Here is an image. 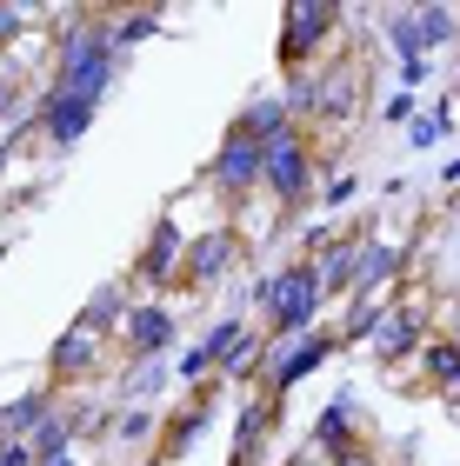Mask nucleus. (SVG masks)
Masks as SVG:
<instances>
[{"instance_id":"nucleus-11","label":"nucleus","mask_w":460,"mask_h":466,"mask_svg":"<svg viewBox=\"0 0 460 466\" xmlns=\"http://www.w3.org/2000/svg\"><path fill=\"white\" fill-rule=\"evenodd\" d=\"M180 340V320L167 313V300H134L128 327H120V347L128 360H167V347Z\"/></svg>"},{"instance_id":"nucleus-45","label":"nucleus","mask_w":460,"mask_h":466,"mask_svg":"<svg viewBox=\"0 0 460 466\" xmlns=\"http://www.w3.org/2000/svg\"><path fill=\"white\" fill-rule=\"evenodd\" d=\"M0 447H7V433H0Z\"/></svg>"},{"instance_id":"nucleus-1","label":"nucleus","mask_w":460,"mask_h":466,"mask_svg":"<svg viewBox=\"0 0 460 466\" xmlns=\"http://www.w3.org/2000/svg\"><path fill=\"white\" fill-rule=\"evenodd\" d=\"M54 27V67H47V87L60 94H80V100H107L114 74H120V47H114V20L107 14H87V7H60L47 14Z\"/></svg>"},{"instance_id":"nucleus-6","label":"nucleus","mask_w":460,"mask_h":466,"mask_svg":"<svg viewBox=\"0 0 460 466\" xmlns=\"http://www.w3.org/2000/svg\"><path fill=\"white\" fill-rule=\"evenodd\" d=\"M333 353H341V333H333V327H321V333H301V340H274V353H267V373H261V393L287 400V393L301 387V380H313V373H321Z\"/></svg>"},{"instance_id":"nucleus-29","label":"nucleus","mask_w":460,"mask_h":466,"mask_svg":"<svg viewBox=\"0 0 460 466\" xmlns=\"http://www.w3.org/2000/svg\"><path fill=\"white\" fill-rule=\"evenodd\" d=\"M267 353H274V340H267V333H247V340L234 347V360L220 367V380H261V373H267V367H261Z\"/></svg>"},{"instance_id":"nucleus-30","label":"nucleus","mask_w":460,"mask_h":466,"mask_svg":"<svg viewBox=\"0 0 460 466\" xmlns=\"http://www.w3.org/2000/svg\"><path fill=\"white\" fill-rule=\"evenodd\" d=\"M447 127H454V107H447V100H434V107H427L421 120H414V127H407V140H414V147H421V154H434V147H441V140H447Z\"/></svg>"},{"instance_id":"nucleus-19","label":"nucleus","mask_w":460,"mask_h":466,"mask_svg":"<svg viewBox=\"0 0 460 466\" xmlns=\"http://www.w3.org/2000/svg\"><path fill=\"white\" fill-rule=\"evenodd\" d=\"M353 100H361V67L321 60V100H313V120H347Z\"/></svg>"},{"instance_id":"nucleus-23","label":"nucleus","mask_w":460,"mask_h":466,"mask_svg":"<svg viewBox=\"0 0 460 466\" xmlns=\"http://www.w3.org/2000/svg\"><path fill=\"white\" fill-rule=\"evenodd\" d=\"M414 27H421L427 60L447 54V47H460V7H447V0H421V7H414Z\"/></svg>"},{"instance_id":"nucleus-10","label":"nucleus","mask_w":460,"mask_h":466,"mask_svg":"<svg viewBox=\"0 0 460 466\" xmlns=\"http://www.w3.org/2000/svg\"><path fill=\"white\" fill-rule=\"evenodd\" d=\"M94 100H80V94H60V87H47L40 80V94H34V134L47 140V147H74L80 134L94 127Z\"/></svg>"},{"instance_id":"nucleus-42","label":"nucleus","mask_w":460,"mask_h":466,"mask_svg":"<svg viewBox=\"0 0 460 466\" xmlns=\"http://www.w3.org/2000/svg\"><path fill=\"white\" fill-rule=\"evenodd\" d=\"M7 160H14V147H7V140H0V180H7Z\"/></svg>"},{"instance_id":"nucleus-46","label":"nucleus","mask_w":460,"mask_h":466,"mask_svg":"<svg viewBox=\"0 0 460 466\" xmlns=\"http://www.w3.org/2000/svg\"><path fill=\"white\" fill-rule=\"evenodd\" d=\"M454 100H460V94H454ZM454 114H460V107H454Z\"/></svg>"},{"instance_id":"nucleus-38","label":"nucleus","mask_w":460,"mask_h":466,"mask_svg":"<svg viewBox=\"0 0 460 466\" xmlns=\"http://www.w3.org/2000/svg\"><path fill=\"white\" fill-rule=\"evenodd\" d=\"M441 313H447V340H460V300H447Z\"/></svg>"},{"instance_id":"nucleus-37","label":"nucleus","mask_w":460,"mask_h":466,"mask_svg":"<svg viewBox=\"0 0 460 466\" xmlns=\"http://www.w3.org/2000/svg\"><path fill=\"white\" fill-rule=\"evenodd\" d=\"M333 466H387V460H381V453H373V447H353L347 460H333Z\"/></svg>"},{"instance_id":"nucleus-25","label":"nucleus","mask_w":460,"mask_h":466,"mask_svg":"<svg viewBox=\"0 0 460 466\" xmlns=\"http://www.w3.org/2000/svg\"><path fill=\"white\" fill-rule=\"evenodd\" d=\"M74 440H80V427H74V407L60 400V407H54L47 420H40V433L27 440V447H34V460H60V453H74Z\"/></svg>"},{"instance_id":"nucleus-33","label":"nucleus","mask_w":460,"mask_h":466,"mask_svg":"<svg viewBox=\"0 0 460 466\" xmlns=\"http://www.w3.org/2000/svg\"><path fill=\"white\" fill-rule=\"evenodd\" d=\"M381 120H387V127H414V120H421V94H401V87H394V94L381 100Z\"/></svg>"},{"instance_id":"nucleus-21","label":"nucleus","mask_w":460,"mask_h":466,"mask_svg":"<svg viewBox=\"0 0 460 466\" xmlns=\"http://www.w3.org/2000/svg\"><path fill=\"white\" fill-rule=\"evenodd\" d=\"M214 427V407H207V400H194V407H180L174 420H167V433H160V460L174 466V460H187L200 447V433Z\"/></svg>"},{"instance_id":"nucleus-27","label":"nucleus","mask_w":460,"mask_h":466,"mask_svg":"<svg viewBox=\"0 0 460 466\" xmlns=\"http://www.w3.org/2000/svg\"><path fill=\"white\" fill-rule=\"evenodd\" d=\"M160 407H114V447H154Z\"/></svg>"},{"instance_id":"nucleus-12","label":"nucleus","mask_w":460,"mask_h":466,"mask_svg":"<svg viewBox=\"0 0 460 466\" xmlns=\"http://www.w3.org/2000/svg\"><path fill=\"white\" fill-rule=\"evenodd\" d=\"M240 233L234 227H214V233H200V240H187V273H180V280L187 287H220L227 280V273H234V260H240Z\"/></svg>"},{"instance_id":"nucleus-4","label":"nucleus","mask_w":460,"mask_h":466,"mask_svg":"<svg viewBox=\"0 0 460 466\" xmlns=\"http://www.w3.org/2000/svg\"><path fill=\"white\" fill-rule=\"evenodd\" d=\"M207 187H214L220 200H247L254 187L267 180V140H254L247 127L234 120L220 134V147H214V160H207V174H200Z\"/></svg>"},{"instance_id":"nucleus-39","label":"nucleus","mask_w":460,"mask_h":466,"mask_svg":"<svg viewBox=\"0 0 460 466\" xmlns=\"http://www.w3.org/2000/svg\"><path fill=\"white\" fill-rule=\"evenodd\" d=\"M287 466H333V460H327V453H313V447H307V453H294V460H287Z\"/></svg>"},{"instance_id":"nucleus-40","label":"nucleus","mask_w":460,"mask_h":466,"mask_svg":"<svg viewBox=\"0 0 460 466\" xmlns=\"http://www.w3.org/2000/svg\"><path fill=\"white\" fill-rule=\"evenodd\" d=\"M441 180H447V187H460V154H454V160L441 167Z\"/></svg>"},{"instance_id":"nucleus-32","label":"nucleus","mask_w":460,"mask_h":466,"mask_svg":"<svg viewBox=\"0 0 460 466\" xmlns=\"http://www.w3.org/2000/svg\"><path fill=\"white\" fill-rule=\"evenodd\" d=\"M54 7H0V47H20V27H34V20H47Z\"/></svg>"},{"instance_id":"nucleus-18","label":"nucleus","mask_w":460,"mask_h":466,"mask_svg":"<svg viewBox=\"0 0 460 466\" xmlns=\"http://www.w3.org/2000/svg\"><path fill=\"white\" fill-rule=\"evenodd\" d=\"M128 313H134V300H128V280H100V287L87 293V307L74 313V320L87 327V333H100V340H120Z\"/></svg>"},{"instance_id":"nucleus-2","label":"nucleus","mask_w":460,"mask_h":466,"mask_svg":"<svg viewBox=\"0 0 460 466\" xmlns=\"http://www.w3.org/2000/svg\"><path fill=\"white\" fill-rule=\"evenodd\" d=\"M247 307L267 313V340H301V333H321L327 320V293H321V273H313V260H281L267 267L254 293H247Z\"/></svg>"},{"instance_id":"nucleus-8","label":"nucleus","mask_w":460,"mask_h":466,"mask_svg":"<svg viewBox=\"0 0 460 466\" xmlns=\"http://www.w3.org/2000/svg\"><path fill=\"white\" fill-rule=\"evenodd\" d=\"M100 367H107V340L74 320V327L54 340V353H47V373H54L47 387H54V393H60V387H94Z\"/></svg>"},{"instance_id":"nucleus-9","label":"nucleus","mask_w":460,"mask_h":466,"mask_svg":"<svg viewBox=\"0 0 460 466\" xmlns=\"http://www.w3.org/2000/svg\"><path fill=\"white\" fill-rule=\"evenodd\" d=\"M180 273H187V233H180L174 214H160L148 227V240H140V253H134V280L140 287H174Z\"/></svg>"},{"instance_id":"nucleus-5","label":"nucleus","mask_w":460,"mask_h":466,"mask_svg":"<svg viewBox=\"0 0 460 466\" xmlns=\"http://www.w3.org/2000/svg\"><path fill=\"white\" fill-rule=\"evenodd\" d=\"M321 154H313V140H307V127H294V134H281V140H267V194H274L287 214L313 194V174H321Z\"/></svg>"},{"instance_id":"nucleus-24","label":"nucleus","mask_w":460,"mask_h":466,"mask_svg":"<svg viewBox=\"0 0 460 466\" xmlns=\"http://www.w3.org/2000/svg\"><path fill=\"white\" fill-rule=\"evenodd\" d=\"M240 127L254 140H281V134H294V107H287V94H261V100H247V114H240Z\"/></svg>"},{"instance_id":"nucleus-44","label":"nucleus","mask_w":460,"mask_h":466,"mask_svg":"<svg viewBox=\"0 0 460 466\" xmlns=\"http://www.w3.org/2000/svg\"><path fill=\"white\" fill-rule=\"evenodd\" d=\"M0 260H7V240H0Z\"/></svg>"},{"instance_id":"nucleus-31","label":"nucleus","mask_w":460,"mask_h":466,"mask_svg":"<svg viewBox=\"0 0 460 466\" xmlns=\"http://www.w3.org/2000/svg\"><path fill=\"white\" fill-rule=\"evenodd\" d=\"M160 34V14H114V47L128 54V47H140V40H154Z\"/></svg>"},{"instance_id":"nucleus-14","label":"nucleus","mask_w":460,"mask_h":466,"mask_svg":"<svg viewBox=\"0 0 460 466\" xmlns=\"http://www.w3.org/2000/svg\"><path fill=\"white\" fill-rule=\"evenodd\" d=\"M407 280V247H394V240H373L367 233V247H361V280H353V300H387L394 287Z\"/></svg>"},{"instance_id":"nucleus-43","label":"nucleus","mask_w":460,"mask_h":466,"mask_svg":"<svg viewBox=\"0 0 460 466\" xmlns=\"http://www.w3.org/2000/svg\"><path fill=\"white\" fill-rule=\"evenodd\" d=\"M140 466H167V460H160V453H148V460H140Z\"/></svg>"},{"instance_id":"nucleus-16","label":"nucleus","mask_w":460,"mask_h":466,"mask_svg":"<svg viewBox=\"0 0 460 466\" xmlns=\"http://www.w3.org/2000/svg\"><path fill=\"white\" fill-rule=\"evenodd\" d=\"M414 367L427 373V387L441 393V407L460 420V340H447V333H427V347L414 353Z\"/></svg>"},{"instance_id":"nucleus-28","label":"nucleus","mask_w":460,"mask_h":466,"mask_svg":"<svg viewBox=\"0 0 460 466\" xmlns=\"http://www.w3.org/2000/svg\"><path fill=\"white\" fill-rule=\"evenodd\" d=\"M247 333H254V327H247V313H220V320L200 333V347H207V360H214V373L227 367V360H234V347L247 340Z\"/></svg>"},{"instance_id":"nucleus-41","label":"nucleus","mask_w":460,"mask_h":466,"mask_svg":"<svg viewBox=\"0 0 460 466\" xmlns=\"http://www.w3.org/2000/svg\"><path fill=\"white\" fill-rule=\"evenodd\" d=\"M40 466H87V460H80V453H60V460H40Z\"/></svg>"},{"instance_id":"nucleus-17","label":"nucleus","mask_w":460,"mask_h":466,"mask_svg":"<svg viewBox=\"0 0 460 466\" xmlns=\"http://www.w3.org/2000/svg\"><path fill=\"white\" fill-rule=\"evenodd\" d=\"M361 247H367V233H341V240H333L321 260H313L327 300H353V280H361Z\"/></svg>"},{"instance_id":"nucleus-20","label":"nucleus","mask_w":460,"mask_h":466,"mask_svg":"<svg viewBox=\"0 0 460 466\" xmlns=\"http://www.w3.org/2000/svg\"><path fill=\"white\" fill-rule=\"evenodd\" d=\"M54 407H60V393H54V387H27L20 400H7V407H0V433H7V440H34V433H40V420H47Z\"/></svg>"},{"instance_id":"nucleus-7","label":"nucleus","mask_w":460,"mask_h":466,"mask_svg":"<svg viewBox=\"0 0 460 466\" xmlns=\"http://www.w3.org/2000/svg\"><path fill=\"white\" fill-rule=\"evenodd\" d=\"M427 320L434 313L421 307V300H387L381 307V327H373V340H367V353L381 360V367H401V360H414L427 347Z\"/></svg>"},{"instance_id":"nucleus-15","label":"nucleus","mask_w":460,"mask_h":466,"mask_svg":"<svg viewBox=\"0 0 460 466\" xmlns=\"http://www.w3.org/2000/svg\"><path fill=\"white\" fill-rule=\"evenodd\" d=\"M274 420H281V400L254 387L247 407H240V420H234V453H227V466H254L261 447H267V433H274Z\"/></svg>"},{"instance_id":"nucleus-35","label":"nucleus","mask_w":460,"mask_h":466,"mask_svg":"<svg viewBox=\"0 0 460 466\" xmlns=\"http://www.w3.org/2000/svg\"><path fill=\"white\" fill-rule=\"evenodd\" d=\"M394 74H401V94H421L427 80H434V60H401Z\"/></svg>"},{"instance_id":"nucleus-34","label":"nucleus","mask_w":460,"mask_h":466,"mask_svg":"<svg viewBox=\"0 0 460 466\" xmlns=\"http://www.w3.org/2000/svg\"><path fill=\"white\" fill-rule=\"evenodd\" d=\"M207 373H214V360H207V347H200V340H194V347H187V353L174 360V380H187V387H200Z\"/></svg>"},{"instance_id":"nucleus-26","label":"nucleus","mask_w":460,"mask_h":466,"mask_svg":"<svg viewBox=\"0 0 460 466\" xmlns=\"http://www.w3.org/2000/svg\"><path fill=\"white\" fill-rule=\"evenodd\" d=\"M381 34H387L394 67H401V60H427V47H421V27H414V7H387V14H381Z\"/></svg>"},{"instance_id":"nucleus-3","label":"nucleus","mask_w":460,"mask_h":466,"mask_svg":"<svg viewBox=\"0 0 460 466\" xmlns=\"http://www.w3.org/2000/svg\"><path fill=\"white\" fill-rule=\"evenodd\" d=\"M347 20V7H327V0H294V7L281 14V67L287 74H307L327 60V40L333 27Z\"/></svg>"},{"instance_id":"nucleus-22","label":"nucleus","mask_w":460,"mask_h":466,"mask_svg":"<svg viewBox=\"0 0 460 466\" xmlns=\"http://www.w3.org/2000/svg\"><path fill=\"white\" fill-rule=\"evenodd\" d=\"M167 380H174V367L167 360H128V373H120V407H154V400L167 393Z\"/></svg>"},{"instance_id":"nucleus-36","label":"nucleus","mask_w":460,"mask_h":466,"mask_svg":"<svg viewBox=\"0 0 460 466\" xmlns=\"http://www.w3.org/2000/svg\"><path fill=\"white\" fill-rule=\"evenodd\" d=\"M353 194H361V180H353V174H333V180L321 187V207H347Z\"/></svg>"},{"instance_id":"nucleus-13","label":"nucleus","mask_w":460,"mask_h":466,"mask_svg":"<svg viewBox=\"0 0 460 466\" xmlns=\"http://www.w3.org/2000/svg\"><path fill=\"white\" fill-rule=\"evenodd\" d=\"M307 447H313V453H327V460H347L353 447H367V440H361V420H353V393H347V387L333 393L321 413H313Z\"/></svg>"}]
</instances>
